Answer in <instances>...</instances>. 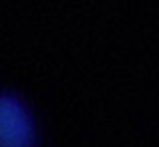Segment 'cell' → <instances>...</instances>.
<instances>
[{
    "label": "cell",
    "instance_id": "6da1fadb",
    "mask_svg": "<svg viewBox=\"0 0 159 147\" xmlns=\"http://www.w3.org/2000/svg\"><path fill=\"white\" fill-rule=\"evenodd\" d=\"M38 129L28 104L10 90L0 91V147H36Z\"/></svg>",
    "mask_w": 159,
    "mask_h": 147
}]
</instances>
